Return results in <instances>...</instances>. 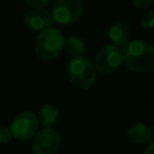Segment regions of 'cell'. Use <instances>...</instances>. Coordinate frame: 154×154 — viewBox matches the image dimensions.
Returning a JSON list of instances; mask_svg holds the SVG:
<instances>
[{
  "mask_svg": "<svg viewBox=\"0 0 154 154\" xmlns=\"http://www.w3.org/2000/svg\"><path fill=\"white\" fill-rule=\"evenodd\" d=\"M124 64L132 71L144 73L154 70V47L143 41L134 40L122 49Z\"/></svg>",
  "mask_w": 154,
  "mask_h": 154,
  "instance_id": "1",
  "label": "cell"
},
{
  "mask_svg": "<svg viewBox=\"0 0 154 154\" xmlns=\"http://www.w3.org/2000/svg\"><path fill=\"white\" fill-rule=\"evenodd\" d=\"M65 37L60 30L48 28L41 31L35 40V52L41 60L48 61L59 57L64 48Z\"/></svg>",
  "mask_w": 154,
  "mask_h": 154,
  "instance_id": "2",
  "label": "cell"
},
{
  "mask_svg": "<svg viewBox=\"0 0 154 154\" xmlns=\"http://www.w3.org/2000/svg\"><path fill=\"white\" fill-rule=\"evenodd\" d=\"M67 76L72 85L82 90H88L95 83L96 72L89 59L85 57H78L70 61L67 67Z\"/></svg>",
  "mask_w": 154,
  "mask_h": 154,
  "instance_id": "3",
  "label": "cell"
},
{
  "mask_svg": "<svg viewBox=\"0 0 154 154\" xmlns=\"http://www.w3.org/2000/svg\"><path fill=\"white\" fill-rule=\"evenodd\" d=\"M83 12V0H54L52 8L53 22L60 25L72 24Z\"/></svg>",
  "mask_w": 154,
  "mask_h": 154,
  "instance_id": "4",
  "label": "cell"
},
{
  "mask_svg": "<svg viewBox=\"0 0 154 154\" xmlns=\"http://www.w3.org/2000/svg\"><path fill=\"white\" fill-rule=\"evenodd\" d=\"M38 125H40V122L37 116L34 112L24 111L18 113L13 118L10 125V129L14 138L19 141H26L34 137V135H36Z\"/></svg>",
  "mask_w": 154,
  "mask_h": 154,
  "instance_id": "5",
  "label": "cell"
},
{
  "mask_svg": "<svg viewBox=\"0 0 154 154\" xmlns=\"http://www.w3.org/2000/svg\"><path fill=\"white\" fill-rule=\"evenodd\" d=\"M123 63V55L119 47L114 45H105L101 47L95 57V65L99 72L103 75L113 73Z\"/></svg>",
  "mask_w": 154,
  "mask_h": 154,
  "instance_id": "6",
  "label": "cell"
},
{
  "mask_svg": "<svg viewBox=\"0 0 154 154\" xmlns=\"http://www.w3.org/2000/svg\"><path fill=\"white\" fill-rule=\"evenodd\" d=\"M60 144L61 138L59 134L53 129L43 128L36 132L31 144V150L34 154H57Z\"/></svg>",
  "mask_w": 154,
  "mask_h": 154,
  "instance_id": "7",
  "label": "cell"
},
{
  "mask_svg": "<svg viewBox=\"0 0 154 154\" xmlns=\"http://www.w3.org/2000/svg\"><path fill=\"white\" fill-rule=\"evenodd\" d=\"M25 25L32 31H43L52 26L53 17L46 8H32L26 12L24 17Z\"/></svg>",
  "mask_w": 154,
  "mask_h": 154,
  "instance_id": "8",
  "label": "cell"
},
{
  "mask_svg": "<svg viewBox=\"0 0 154 154\" xmlns=\"http://www.w3.org/2000/svg\"><path fill=\"white\" fill-rule=\"evenodd\" d=\"M126 136L131 142L136 144H144V143H149V141L152 140L153 131L144 123L136 122L128 128Z\"/></svg>",
  "mask_w": 154,
  "mask_h": 154,
  "instance_id": "9",
  "label": "cell"
},
{
  "mask_svg": "<svg viewBox=\"0 0 154 154\" xmlns=\"http://www.w3.org/2000/svg\"><path fill=\"white\" fill-rule=\"evenodd\" d=\"M108 38L117 47H124L130 38V31L126 24L116 22L108 28Z\"/></svg>",
  "mask_w": 154,
  "mask_h": 154,
  "instance_id": "10",
  "label": "cell"
},
{
  "mask_svg": "<svg viewBox=\"0 0 154 154\" xmlns=\"http://www.w3.org/2000/svg\"><path fill=\"white\" fill-rule=\"evenodd\" d=\"M38 122L46 129H52L53 125L57 124L59 118V111L51 103L43 105L38 111Z\"/></svg>",
  "mask_w": 154,
  "mask_h": 154,
  "instance_id": "11",
  "label": "cell"
},
{
  "mask_svg": "<svg viewBox=\"0 0 154 154\" xmlns=\"http://www.w3.org/2000/svg\"><path fill=\"white\" fill-rule=\"evenodd\" d=\"M64 48L67 52V54L73 58L83 57V54L85 53V49H87L84 40H82L81 37L75 36V35H72L65 40Z\"/></svg>",
  "mask_w": 154,
  "mask_h": 154,
  "instance_id": "12",
  "label": "cell"
},
{
  "mask_svg": "<svg viewBox=\"0 0 154 154\" xmlns=\"http://www.w3.org/2000/svg\"><path fill=\"white\" fill-rule=\"evenodd\" d=\"M140 24L146 29L154 28V10L144 12L140 18Z\"/></svg>",
  "mask_w": 154,
  "mask_h": 154,
  "instance_id": "13",
  "label": "cell"
},
{
  "mask_svg": "<svg viewBox=\"0 0 154 154\" xmlns=\"http://www.w3.org/2000/svg\"><path fill=\"white\" fill-rule=\"evenodd\" d=\"M12 137H13V135H12V131L10 128H7V126L0 128V143L1 144L8 143L12 140Z\"/></svg>",
  "mask_w": 154,
  "mask_h": 154,
  "instance_id": "14",
  "label": "cell"
},
{
  "mask_svg": "<svg viewBox=\"0 0 154 154\" xmlns=\"http://www.w3.org/2000/svg\"><path fill=\"white\" fill-rule=\"evenodd\" d=\"M23 1L32 8H45L47 5H49L51 0H23Z\"/></svg>",
  "mask_w": 154,
  "mask_h": 154,
  "instance_id": "15",
  "label": "cell"
},
{
  "mask_svg": "<svg viewBox=\"0 0 154 154\" xmlns=\"http://www.w3.org/2000/svg\"><path fill=\"white\" fill-rule=\"evenodd\" d=\"M131 2H132V5H134L136 8L143 10V8L149 7V6L154 2V0H131Z\"/></svg>",
  "mask_w": 154,
  "mask_h": 154,
  "instance_id": "16",
  "label": "cell"
},
{
  "mask_svg": "<svg viewBox=\"0 0 154 154\" xmlns=\"http://www.w3.org/2000/svg\"><path fill=\"white\" fill-rule=\"evenodd\" d=\"M143 154H154V142L149 143V144L146 147V149H144V153H143Z\"/></svg>",
  "mask_w": 154,
  "mask_h": 154,
  "instance_id": "17",
  "label": "cell"
},
{
  "mask_svg": "<svg viewBox=\"0 0 154 154\" xmlns=\"http://www.w3.org/2000/svg\"><path fill=\"white\" fill-rule=\"evenodd\" d=\"M152 131H153V137H154V128H153V130H152Z\"/></svg>",
  "mask_w": 154,
  "mask_h": 154,
  "instance_id": "18",
  "label": "cell"
}]
</instances>
